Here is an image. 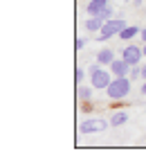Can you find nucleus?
<instances>
[{"label": "nucleus", "mask_w": 146, "mask_h": 158, "mask_svg": "<svg viewBox=\"0 0 146 158\" xmlns=\"http://www.w3.org/2000/svg\"><path fill=\"white\" fill-rule=\"evenodd\" d=\"M130 90H133V79L130 77H112L110 86L106 88V95L112 102H121L130 95Z\"/></svg>", "instance_id": "obj_1"}, {"label": "nucleus", "mask_w": 146, "mask_h": 158, "mask_svg": "<svg viewBox=\"0 0 146 158\" xmlns=\"http://www.w3.org/2000/svg\"><path fill=\"white\" fill-rule=\"evenodd\" d=\"M88 77H90V86L94 90H106L108 86H110V81H112V73H110V68L108 70H104V66H99L97 61L92 63L90 68H88Z\"/></svg>", "instance_id": "obj_2"}, {"label": "nucleus", "mask_w": 146, "mask_h": 158, "mask_svg": "<svg viewBox=\"0 0 146 158\" xmlns=\"http://www.w3.org/2000/svg\"><path fill=\"white\" fill-rule=\"evenodd\" d=\"M110 127V122H106L104 118H88L79 124V133L81 135H90V133H101Z\"/></svg>", "instance_id": "obj_3"}, {"label": "nucleus", "mask_w": 146, "mask_h": 158, "mask_svg": "<svg viewBox=\"0 0 146 158\" xmlns=\"http://www.w3.org/2000/svg\"><path fill=\"white\" fill-rule=\"evenodd\" d=\"M121 56L126 59L130 66H137V63H142V59H144V52H142V45H137V43H133L130 41L126 48L121 50Z\"/></svg>", "instance_id": "obj_4"}, {"label": "nucleus", "mask_w": 146, "mask_h": 158, "mask_svg": "<svg viewBox=\"0 0 146 158\" xmlns=\"http://www.w3.org/2000/svg\"><path fill=\"white\" fill-rule=\"evenodd\" d=\"M110 73L115 75V77H128V73H130V63L124 59V56H117V59L110 63Z\"/></svg>", "instance_id": "obj_5"}, {"label": "nucleus", "mask_w": 146, "mask_h": 158, "mask_svg": "<svg viewBox=\"0 0 146 158\" xmlns=\"http://www.w3.org/2000/svg\"><path fill=\"white\" fill-rule=\"evenodd\" d=\"M108 5H110V0H88L85 2V14L88 16H99Z\"/></svg>", "instance_id": "obj_6"}, {"label": "nucleus", "mask_w": 146, "mask_h": 158, "mask_svg": "<svg viewBox=\"0 0 146 158\" xmlns=\"http://www.w3.org/2000/svg\"><path fill=\"white\" fill-rule=\"evenodd\" d=\"M117 59V54H115V50H110V48H104V50H99L97 52V56H94V61L99 63V66H104V68H108L110 63Z\"/></svg>", "instance_id": "obj_7"}, {"label": "nucleus", "mask_w": 146, "mask_h": 158, "mask_svg": "<svg viewBox=\"0 0 146 158\" xmlns=\"http://www.w3.org/2000/svg\"><path fill=\"white\" fill-rule=\"evenodd\" d=\"M106 25V20L101 18V16H90L83 23V27H85V32H90V34H97V32H101V27Z\"/></svg>", "instance_id": "obj_8"}, {"label": "nucleus", "mask_w": 146, "mask_h": 158, "mask_svg": "<svg viewBox=\"0 0 146 158\" xmlns=\"http://www.w3.org/2000/svg\"><path fill=\"white\" fill-rule=\"evenodd\" d=\"M140 34H142V27H137V25H126V27L121 30L119 39L126 41V43H130V41H135V36H140Z\"/></svg>", "instance_id": "obj_9"}, {"label": "nucleus", "mask_w": 146, "mask_h": 158, "mask_svg": "<svg viewBox=\"0 0 146 158\" xmlns=\"http://www.w3.org/2000/svg\"><path fill=\"white\" fill-rule=\"evenodd\" d=\"M108 122H110V127H115V129H117V127H124V124L128 122V113H126V111H115Z\"/></svg>", "instance_id": "obj_10"}, {"label": "nucleus", "mask_w": 146, "mask_h": 158, "mask_svg": "<svg viewBox=\"0 0 146 158\" xmlns=\"http://www.w3.org/2000/svg\"><path fill=\"white\" fill-rule=\"evenodd\" d=\"M77 95L81 102H92V95H94V88L92 86H83V84H79L77 86Z\"/></svg>", "instance_id": "obj_11"}, {"label": "nucleus", "mask_w": 146, "mask_h": 158, "mask_svg": "<svg viewBox=\"0 0 146 158\" xmlns=\"http://www.w3.org/2000/svg\"><path fill=\"white\" fill-rule=\"evenodd\" d=\"M128 77L133 79V81L142 79V63H137V66H130V73H128Z\"/></svg>", "instance_id": "obj_12"}, {"label": "nucleus", "mask_w": 146, "mask_h": 158, "mask_svg": "<svg viewBox=\"0 0 146 158\" xmlns=\"http://www.w3.org/2000/svg\"><path fill=\"white\" fill-rule=\"evenodd\" d=\"M99 16L104 18V20H110V18H115V7H112V5H108L106 9H104V11L99 14Z\"/></svg>", "instance_id": "obj_13"}, {"label": "nucleus", "mask_w": 146, "mask_h": 158, "mask_svg": "<svg viewBox=\"0 0 146 158\" xmlns=\"http://www.w3.org/2000/svg\"><path fill=\"white\" fill-rule=\"evenodd\" d=\"M83 79H85L83 68H81V66H77V68H74V81H77V86H79V84H83Z\"/></svg>", "instance_id": "obj_14"}, {"label": "nucleus", "mask_w": 146, "mask_h": 158, "mask_svg": "<svg viewBox=\"0 0 146 158\" xmlns=\"http://www.w3.org/2000/svg\"><path fill=\"white\" fill-rule=\"evenodd\" d=\"M83 48H85V39H81V36H79V39L74 41V50H77V52H81Z\"/></svg>", "instance_id": "obj_15"}, {"label": "nucleus", "mask_w": 146, "mask_h": 158, "mask_svg": "<svg viewBox=\"0 0 146 158\" xmlns=\"http://www.w3.org/2000/svg\"><path fill=\"white\" fill-rule=\"evenodd\" d=\"M81 109H83V113H92V109H94V106H92V102H83V106H81Z\"/></svg>", "instance_id": "obj_16"}, {"label": "nucleus", "mask_w": 146, "mask_h": 158, "mask_svg": "<svg viewBox=\"0 0 146 158\" xmlns=\"http://www.w3.org/2000/svg\"><path fill=\"white\" fill-rule=\"evenodd\" d=\"M140 39H142V43H146V27H142V34H140Z\"/></svg>", "instance_id": "obj_17"}, {"label": "nucleus", "mask_w": 146, "mask_h": 158, "mask_svg": "<svg viewBox=\"0 0 146 158\" xmlns=\"http://www.w3.org/2000/svg\"><path fill=\"white\" fill-rule=\"evenodd\" d=\"M140 93H142V95L146 97V79H144V84H142V88H140Z\"/></svg>", "instance_id": "obj_18"}, {"label": "nucleus", "mask_w": 146, "mask_h": 158, "mask_svg": "<svg viewBox=\"0 0 146 158\" xmlns=\"http://www.w3.org/2000/svg\"><path fill=\"white\" fill-rule=\"evenodd\" d=\"M142 79H146V63H142Z\"/></svg>", "instance_id": "obj_19"}, {"label": "nucleus", "mask_w": 146, "mask_h": 158, "mask_svg": "<svg viewBox=\"0 0 146 158\" xmlns=\"http://www.w3.org/2000/svg\"><path fill=\"white\" fill-rule=\"evenodd\" d=\"M133 5L135 7H142V0H133Z\"/></svg>", "instance_id": "obj_20"}, {"label": "nucleus", "mask_w": 146, "mask_h": 158, "mask_svg": "<svg viewBox=\"0 0 146 158\" xmlns=\"http://www.w3.org/2000/svg\"><path fill=\"white\" fill-rule=\"evenodd\" d=\"M142 52H144V59H146V43H142Z\"/></svg>", "instance_id": "obj_21"}]
</instances>
